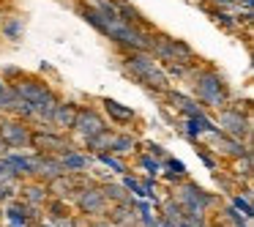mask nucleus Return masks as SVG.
<instances>
[{
  "label": "nucleus",
  "mask_w": 254,
  "mask_h": 227,
  "mask_svg": "<svg viewBox=\"0 0 254 227\" xmlns=\"http://www.w3.org/2000/svg\"><path fill=\"white\" fill-rule=\"evenodd\" d=\"M11 151H8V145H6V140L0 137V156H8Z\"/></svg>",
  "instance_id": "6ab92c4d"
},
{
  "label": "nucleus",
  "mask_w": 254,
  "mask_h": 227,
  "mask_svg": "<svg viewBox=\"0 0 254 227\" xmlns=\"http://www.w3.org/2000/svg\"><path fill=\"white\" fill-rule=\"evenodd\" d=\"M19 194H22V203L28 205V208H33V211H39V208H44L47 203H50V189H47V183L44 181H36V178H28V181L19 186Z\"/></svg>",
  "instance_id": "9b49d317"
},
{
  "label": "nucleus",
  "mask_w": 254,
  "mask_h": 227,
  "mask_svg": "<svg viewBox=\"0 0 254 227\" xmlns=\"http://www.w3.org/2000/svg\"><path fill=\"white\" fill-rule=\"evenodd\" d=\"M74 208L79 211L82 216H104L107 208H110V200H107L104 189L99 186V183H85L82 189H77V194H74Z\"/></svg>",
  "instance_id": "423d86ee"
},
{
  "label": "nucleus",
  "mask_w": 254,
  "mask_h": 227,
  "mask_svg": "<svg viewBox=\"0 0 254 227\" xmlns=\"http://www.w3.org/2000/svg\"><path fill=\"white\" fill-rule=\"evenodd\" d=\"M121 69L126 72V77H131L137 85H142L145 90L161 96L172 88V79L164 74L161 63L156 61L150 52H121Z\"/></svg>",
  "instance_id": "f03ea898"
},
{
  "label": "nucleus",
  "mask_w": 254,
  "mask_h": 227,
  "mask_svg": "<svg viewBox=\"0 0 254 227\" xmlns=\"http://www.w3.org/2000/svg\"><path fill=\"white\" fill-rule=\"evenodd\" d=\"M30 134L33 126L22 118H11V115H0V137L6 140L8 151H25L30 148Z\"/></svg>",
  "instance_id": "6e6552de"
},
{
  "label": "nucleus",
  "mask_w": 254,
  "mask_h": 227,
  "mask_svg": "<svg viewBox=\"0 0 254 227\" xmlns=\"http://www.w3.org/2000/svg\"><path fill=\"white\" fill-rule=\"evenodd\" d=\"M63 170V161L61 156H52V153H33L28 159V178H36V181H44L50 183L52 178H58Z\"/></svg>",
  "instance_id": "1a4fd4ad"
},
{
  "label": "nucleus",
  "mask_w": 254,
  "mask_h": 227,
  "mask_svg": "<svg viewBox=\"0 0 254 227\" xmlns=\"http://www.w3.org/2000/svg\"><path fill=\"white\" fill-rule=\"evenodd\" d=\"M202 6H219V8H232L238 6V0H199Z\"/></svg>",
  "instance_id": "a211bd4d"
},
{
  "label": "nucleus",
  "mask_w": 254,
  "mask_h": 227,
  "mask_svg": "<svg viewBox=\"0 0 254 227\" xmlns=\"http://www.w3.org/2000/svg\"><path fill=\"white\" fill-rule=\"evenodd\" d=\"M134 145H137V137L123 129V132H115V137H112L110 153H128V151H134Z\"/></svg>",
  "instance_id": "2eb2a0df"
},
{
  "label": "nucleus",
  "mask_w": 254,
  "mask_h": 227,
  "mask_svg": "<svg viewBox=\"0 0 254 227\" xmlns=\"http://www.w3.org/2000/svg\"><path fill=\"white\" fill-rule=\"evenodd\" d=\"M110 126V121L104 118V112H99L96 107H82L79 104V110H77V118H74V126H71V132L77 134V140L79 143H88L90 137H96L99 132H104V129Z\"/></svg>",
  "instance_id": "0eeeda50"
},
{
  "label": "nucleus",
  "mask_w": 254,
  "mask_h": 227,
  "mask_svg": "<svg viewBox=\"0 0 254 227\" xmlns=\"http://www.w3.org/2000/svg\"><path fill=\"white\" fill-rule=\"evenodd\" d=\"M172 200H175L178 205H181L183 211H197V214H208L210 205H216V197H210L208 192H205L202 186H197L194 181H189V178H183L181 183H175V189H172Z\"/></svg>",
  "instance_id": "39448f33"
},
{
  "label": "nucleus",
  "mask_w": 254,
  "mask_h": 227,
  "mask_svg": "<svg viewBox=\"0 0 254 227\" xmlns=\"http://www.w3.org/2000/svg\"><path fill=\"white\" fill-rule=\"evenodd\" d=\"M101 107H104V118L110 123H115V126L126 129V132H131V123L139 121V115L131 110V107L121 104V101L115 99H101Z\"/></svg>",
  "instance_id": "9d476101"
},
{
  "label": "nucleus",
  "mask_w": 254,
  "mask_h": 227,
  "mask_svg": "<svg viewBox=\"0 0 254 227\" xmlns=\"http://www.w3.org/2000/svg\"><path fill=\"white\" fill-rule=\"evenodd\" d=\"M161 96H164V99L175 107V112H181V115H186V118H205L202 104H199L191 93H178V90L170 88L167 93H161Z\"/></svg>",
  "instance_id": "f8f14e48"
},
{
  "label": "nucleus",
  "mask_w": 254,
  "mask_h": 227,
  "mask_svg": "<svg viewBox=\"0 0 254 227\" xmlns=\"http://www.w3.org/2000/svg\"><path fill=\"white\" fill-rule=\"evenodd\" d=\"M77 110H79V104H77V101L58 99L55 110H52V115H50V123L58 129V132H71L74 118H77Z\"/></svg>",
  "instance_id": "ddd939ff"
},
{
  "label": "nucleus",
  "mask_w": 254,
  "mask_h": 227,
  "mask_svg": "<svg viewBox=\"0 0 254 227\" xmlns=\"http://www.w3.org/2000/svg\"><path fill=\"white\" fill-rule=\"evenodd\" d=\"M216 123H219V132L227 137H235L241 143L252 145V110L249 104L241 110V104H227L216 112Z\"/></svg>",
  "instance_id": "20e7f679"
},
{
  "label": "nucleus",
  "mask_w": 254,
  "mask_h": 227,
  "mask_svg": "<svg viewBox=\"0 0 254 227\" xmlns=\"http://www.w3.org/2000/svg\"><path fill=\"white\" fill-rule=\"evenodd\" d=\"M150 55L164 66V63H183V66H197L202 63V58L191 50L183 39L164 33V30L156 28L153 30V44H150Z\"/></svg>",
  "instance_id": "7ed1b4c3"
},
{
  "label": "nucleus",
  "mask_w": 254,
  "mask_h": 227,
  "mask_svg": "<svg viewBox=\"0 0 254 227\" xmlns=\"http://www.w3.org/2000/svg\"><path fill=\"white\" fill-rule=\"evenodd\" d=\"M0 33H3V39H8V41H19L25 36V19L19 17V14L3 17L0 19Z\"/></svg>",
  "instance_id": "4468645a"
},
{
  "label": "nucleus",
  "mask_w": 254,
  "mask_h": 227,
  "mask_svg": "<svg viewBox=\"0 0 254 227\" xmlns=\"http://www.w3.org/2000/svg\"><path fill=\"white\" fill-rule=\"evenodd\" d=\"M101 189H104V194H107L110 203H131V194H128L123 186H118V183H104Z\"/></svg>",
  "instance_id": "dca6fc26"
},
{
  "label": "nucleus",
  "mask_w": 254,
  "mask_h": 227,
  "mask_svg": "<svg viewBox=\"0 0 254 227\" xmlns=\"http://www.w3.org/2000/svg\"><path fill=\"white\" fill-rule=\"evenodd\" d=\"M186 82L191 88V96L202 104L205 112H219L221 107H227L232 101V88L224 79V74L205 61L194 69V74Z\"/></svg>",
  "instance_id": "f257e3e1"
},
{
  "label": "nucleus",
  "mask_w": 254,
  "mask_h": 227,
  "mask_svg": "<svg viewBox=\"0 0 254 227\" xmlns=\"http://www.w3.org/2000/svg\"><path fill=\"white\" fill-rule=\"evenodd\" d=\"M164 219H167V225H172V227H181L183 208L175 203V200H167V203H164Z\"/></svg>",
  "instance_id": "f3484780"
}]
</instances>
